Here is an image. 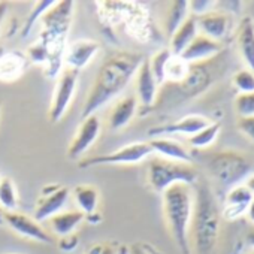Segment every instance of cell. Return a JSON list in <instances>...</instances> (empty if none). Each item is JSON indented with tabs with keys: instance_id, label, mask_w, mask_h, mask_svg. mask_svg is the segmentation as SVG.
I'll list each match as a JSON object with an SVG mask.
<instances>
[{
	"instance_id": "6da1fadb",
	"label": "cell",
	"mask_w": 254,
	"mask_h": 254,
	"mask_svg": "<svg viewBox=\"0 0 254 254\" xmlns=\"http://www.w3.org/2000/svg\"><path fill=\"white\" fill-rule=\"evenodd\" d=\"M145 57L135 51H115L103 59L81 111V118L96 114L135 78Z\"/></svg>"
},
{
	"instance_id": "7a4b0ae2",
	"label": "cell",
	"mask_w": 254,
	"mask_h": 254,
	"mask_svg": "<svg viewBox=\"0 0 254 254\" xmlns=\"http://www.w3.org/2000/svg\"><path fill=\"white\" fill-rule=\"evenodd\" d=\"M193 189L194 208L189 230L190 248L193 247L194 254H214L220 236L221 211L206 183L197 181Z\"/></svg>"
},
{
	"instance_id": "3957f363",
	"label": "cell",
	"mask_w": 254,
	"mask_h": 254,
	"mask_svg": "<svg viewBox=\"0 0 254 254\" xmlns=\"http://www.w3.org/2000/svg\"><path fill=\"white\" fill-rule=\"evenodd\" d=\"M163 215L168 229L183 254H190L189 230L194 208V189L189 184H174L162 193Z\"/></svg>"
},
{
	"instance_id": "277c9868",
	"label": "cell",
	"mask_w": 254,
	"mask_h": 254,
	"mask_svg": "<svg viewBox=\"0 0 254 254\" xmlns=\"http://www.w3.org/2000/svg\"><path fill=\"white\" fill-rule=\"evenodd\" d=\"M199 160L211 178L223 189H233L250 177L251 163L238 151L220 150V151H200Z\"/></svg>"
},
{
	"instance_id": "5b68a950",
	"label": "cell",
	"mask_w": 254,
	"mask_h": 254,
	"mask_svg": "<svg viewBox=\"0 0 254 254\" xmlns=\"http://www.w3.org/2000/svg\"><path fill=\"white\" fill-rule=\"evenodd\" d=\"M147 181L156 193L162 194L174 184L194 186L199 181V172L191 163L168 160L157 156L148 160Z\"/></svg>"
},
{
	"instance_id": "8992f818",
	"label": "cell",
	"mask_w": 254,
	"mask_h": 254,
	"mask_svg": "<svg viewBox=\"0 0 254 254\" xmlns=\"http://www.w3.org/2000/svg\"><path fill=\"white\" fill-rule=\"evenodd\" d=\"M151 154L153 151L148 141H141L117 148L115 151L108 154L82 159L78 163V166L81 169H88L93 166H108V165H138L142 160L148 159Z\"/></svg>"
},
{
	"instance_id": "52a82bcc",
	"label": "cell",
	"mask_w": 254,
	"mask_h": 254,
	"mask_svg": "<svg viewBox=\"0 0 254 254\" xmlns=\"http://www.w3.org/2000/svg\"><path fill=\"white\" fill-rule=\"evenodd\" d=\"M78 76H79V72L69 69V67H63L62 72L59 73L54 94L51 99L50 112H48L50 120L53 123H59L66 115V112L75 97V93H76Z\"/></svg>"
},
{
	"instance_id": "ba28073f",
	"label": "cell",
	"mask_w": 254,
	"mask_h": 254,
	"mask_svg": "<svg viewBox=\"0 0 254 254\" xmlns=\"http://www.w3.org/2000/svg\"><path fill=\"white\" fill-rule=\"evenodd\" d=\"M69 194H70V190L66 186H60V184L45 186L36 199L33 218L41 223L62 212L64 205L67 203Z\"/></svg>"
},
{
	"instance_id": "9c48e42d",
	"label": "cell",
	"mask_w": 254,
	"mask_h": 254,
	"mask_svg": "<svg viewBox=\"0 0 254 254\" xmlns=\"http://www.w3.org/2000/svg\"><path fill=\"white\" fill-rule=\"evenodd\" d=\"M102 132V121L97 114L88 115L81 120L78 130L67 147V157L70 160H79L88 148L96 142Z\"/></svg>"
},
{
	"instance_id": "30bf717a",
	"label": "cell",
	"mask_w": 254,
	"mask_h": 254,
	"mask_svg": "<svg viewBox=\"0 0 254 254\" xmlns=\"http://www.w3.org/2000/svg\"><path fill=\"white\" fill-rule=\"evenodd\" d=\"M2 223L6 224L11 230H14L15 233H18L23 238L36 241V242H42V244H51L53 238L51 235L44 229V226L36 221L33 217L26 215L23 212L18 211H3L2 212Z\"/></svg>"
},
{
	"instance_id": "8fae6325",
	"label": "cell",
	"mask_w": 254,
	"mask_h": 254,
	"mask_svg": "<svg viewBox=\"0 0 254 254\" xmlns=\"http://www.w3.org/2000/svg\"><path fill=\"white\" fill-rule=\"evenodd\" d=\"M136 99L139 102V106L142 111L148 112L154 106L157 93H159V84L150 69L148 59H144L141 66L136 70Z\"/></svg>"
},
{
	"instance_id": "7c38bea8",
	"label": "cell",
	"mask_w": 254,
	"mask_h": 254,
	"mask_svg": "<svg viewBox=\"0 0 254 254\" xmlns=\"http://www.w3.org/2000/svg\"><path fill=\"white\" fill-rule=\"evenodd\" d=\"M99 50L100 45L97 42L90 39H78L66 45L63 54V64L64 67L79 72L93 60V57L99 53Z\"/></svg>"
},
{
	"instance_id": "4fadbf2b",
	"label": "cell",
	"mask_w": 254,
	"mask_h": 254,
	"mask_svg": "<svg viewBox=\"0 0 254 254\" xmlns=\"http://www.w3.org/2000/svg\"><path fill=\"white\" fill-rule=\"evenodd\" d=\"M211 121L202 115H187L178 121H174L171 124H165V126H159V127H153V129L148 132L150 136L153 138H159V136H169V135H194L199 130L205 129L206 126H209Z\"/></svg>"
},
{
	"instance_id": "5bb4252c",
	"label": "cell",
	"mask_w": 254,
	"mask_h": 254,
	"mask_svg": "<svg viewBox=\"0 0 254 254\" xmlns=\"http://www.w3.org/2000/svg\"><path fill=\"white\" fill-rule=\"evenodd\" d=\"M223 50V45L218 41H214L202 33H199L191 44L183 51L181 57L186 63L191 64V63H199V62H206L209 59H214L215 56H218Z\"/></svg>"
},
{
	"instance_id": "9a60e30c",
	"label": "cell",
	"mask_w": 254,
	"mask_h": 254,
	"mask_svg": "<svg viewBox=\"0 0 254 254\" xmlns=\"http://www.w3.org/2000/svg\"><path fill=\"white\" fill-rule=\"evenodd\" d=\"M253 197H254L253 193L248 190V187L245 184L235 186L226 194V202H224V206L221 211V217L224 220L232 221V220H238L239 217L245 215L247 206Z\"/></svg>"
},
{
	"instance_id": "2e32d148",
	"label": "cell",
	"mask_w": 254,
	"mask_h": 254,
	"mask_svg": "<svg viewBox=\"0 0 254 254\" xmlns=\"http://www.w3.org/2000/svg\"><path fill=\"white\" fill-rule=\"evenodd\" d=\"M151 151L156 153L159 157L168 159V160H175V162H183V163H191L193 162V154L178 141L171 139L169 136H159V138H151L148 141Z\"/></svg>"
},
{
	"instance_id": "e0dca14e",
	"label": "cell",
	"mask_w": 254,
	"mask_h": 254,
	"mask_svg": "<svg viewBox=\"0 0 254 254\" xmlns=\"http://www.w3.org/2000/svg\"><path fill=\"white\" fill-rule=\"evenodd\" d=\"M139 111V102L136 96H126L120 99L109 112V127L111 130H120L129 124Z\"/></svg>"
},
{
	"instance_id": "ac0fdd59",
	"label": "cell",
	"mask_w": 254,
	"mask_h": 254,
	"mask_svg": "<svg viewBox=\"0 0 254 254\" xmlns=\"http://www.w3.org/2000/svg\"><path fill=\"white\" fill-rule=\"evenodd\" d=\"M199 33L218 41L223 39L229 30V17L218 11H209L200 17H196Z\"/></svg>"
},
{
	"instance_id": "d6986e66",
	"label": "cell",
	"mask_w": 254,
	"mask_h": 254,
	"mask_svg": "<svg viewBox=\"0 0 254 254\" xmlns=\"http://www.w3.org/2000/svg\"><path fill=\"white\" fill-rule=\"evenodd\" d=\"M73 197L79 211L85 215V220L97 223V206H99V190L90 184H79L73 189Z\"/></svg>"
},
{
	"instance_id": "ffe728a7",
	"label": "cell",
	"mask_w": 254,
	"mask_h": 254,
	"mask_svg": "<svg viewBox=\"0 0 254 254\" xmlns=\"http://www.w3.org/2000/svg\"><path fill=\"white\" fill-rule=\"evenodd\" d=\"M199 35V29H197V23H196V17L189 15L187 20L174 32V35L171 36V42H169V51L174 56H181L183 51L191 44V41Z\"/></svg>"
},
{
	"instance_id": "44dd1931",
	"label": "cell",
	"mask_w": 254,
	"mask_h": 254,
	"mask_svg": "<svg viewBox=\"0 0 254 254\" xmlns=\"http://www.w3.org/2000/svg\"><path fill=\"white\" fill-rule=\"evenodd\" d=\"M84 220L85 215L79 209H75V211H62L53 215L51 218H48L47 221L51 232L62 238L66 235H72Z\"/></svg>"
},
{
	"instance_id": "7402d4cb",
	"label": "cell",
	"mask_w": 254,
	"mask_h": 254,
	"mask_svg": "<svg viewBox=\"0 0 254 254\" xmlns=\"http://www.w3.org/2000/svg\"><path fill=\"white\" fill-rule=\"evenodd\" d=\"M238 48L242 56L247 69L254 73V24L250 18H245L238 29Z\"/></svg>"
},
{
	"instance_id": "603a6c76",
	"label": "cell",
	"mask_w": 254,
	"mask_h": 254,
	"mask_svg": "<svg viewBox=\"0 0 254 254\" xmlns=\"http://www.w3.org/2000/svg\"><path fill=\"white\" fill-rule=\"evenodd\" d=\"M26 70V59L18 53H6L0 57V81L12 82Z\"/></svg>"
},
{
	"instance_id": "cb8c5ba5",
	"label": "cell",
	"mask_w": 254,
	"mask_h": 254,
	"mask_svg": "<svg viewBox=\"0 0 254 254\" xmlns=\"http://www.w3.org/2000/svg\"><path fill=\"white\" fill-rule=\"evenodd\" d=\"M189 12V2L186 0H177V2L171 3L166 14V33L169 36H172L174 32L187 20Z\"/></svg>"
},
{
	"instance_id": "d4e9b609",
	"label": "cell",
	"mask_w": 254,
	"mask_h": 254,
	"mask_svg": "<svg viewBox=\"0 0 254 254\" xmlns=\"http://www.w3.org/2000/svg\"><path fill=\"white\" fill-rule=\"evenodd\" d=\"M18 208V191L12 178H0V209L12 212Z\"/></svg>"
},
{
	"instance_id": "484cf974",
	"label": "cell",
	"mask_w": 254,
	"mask_h": 254,
	"mask_svg": "<svg viewBox=\"0 0 254 254\" xmlns=\"http://www.w3.org/2000/svg\"><path fill=\"white\" fill-rule=\"evenodd\" d=\"M218 133H220V124L211 123L209 126L205 127V129L199 130L197 133H194L189 138V145L191 148H194L196 151H202V150L208 148L211 144H214Z\"/></svg>"
},
{
	"instance_id": "4316f807",
	"label": "cell",
	"mask_w": 254,
	"mask_h": 254,
	"mask_svg": "<svg viewBox=\"0 0 254 254\" xmlns=\"http://www.w3.org/2000/svg\"><path fill=\"white\" fill-rule=\"evenodd\" d=\"M56 3V0H41V2H36L24 23V27L21 30V36L23 38H27L32 32V29L35 27V24L42 20V17L48 12V9Z\"/></svg>"
},
{
	"instance_id": "83f0119b",
	"label": "cell",
	"mask_w": 254,
	"mask_h": 254,
	"mask_svg": "<svg viewBox=\"0 0 254 254\" xmlns=\"http://www.w3.org/2000/svg\"><path fill=\"white\" fill-rule=\"evenodd\" d=\"M174 54L169 51V48H163L160 51H157L151 59H148V63H150V69L159 84L163 85L165 84V70H166V64L169 62V59L172 57Z\"/></svg>"
},
{
	"instance_id": "f1b7e54d",
	"label": "cell",
	"mask_w": 254,
	"mask_h": 254,
	"mask_svg": "<svg viewBox=\"0 0 254 254\" xmlns=\"http://www.w3.org/2000/svg\"><path fill=\"white\" fill-rule=\"evenodd\" d=\"M189 70V63H186L181 57L178 56H172L166 64V70H165V82L169 84H177L180 82Z\"/></svg>"
},
{
	"instance_id": "f546056e",
	"label": "cell",
	"mask_w": 254,
	"mask_h": 254,
	"mask_svg": "<svg viewBox=\"0 0 254 254\" xmlns=\"http://www.w3.org/2000/svg\"><path fill=\"white\" fill-rule=\"evenodd\" d=\"M235 111L239 115V118L254 115V91L239 93L235 99Z\"/></svg>"
},
{
	"instance_id": "4dcf8cb0",
	"label": "cell",
	"mask_w": 254,
	"mask_h": 254,
	"mask_svg": "<svg viewBox=\"0 0 254 254\" xmlns=\"http://www.w3.org/2000/svg\"><path fill=\"white\" fill-rule=\"evenodd\" d=\"M233 84L241 93L254 91V73L250 69H242L233 76Z\"/></svg>"
},
{
	"instance_id": "1f68e13d",
	"label": "cell",
	"mask_w": 254,
	"mask_h": 254,
	"mask_svg": "<svg viewBox=\"0 0 254 254\" xmlns=\"http://www.w3.org/2000/svg\"><path fill=\"white\" fill-rule=\"evenodd\" d=\"M27 56L32 62L35 63H47L48 62V50L45 45H42L41 42H36L35 45H32L27 51Z\"/></svg>"
},
{
	"instance_id": "d6a6232c",
	"label": "cell",
	"mask_w": 254,
	"mask_h": 254,
	"mask_svg": "<svg viewBox=\"0 0 254 254\" xmlns=\"http://www.w3.org/2000/svg\"><path fill=\"white\" fill-rule=\"evenodd\" d=\"M212 6L214 2H209V0H193V2H189V11L193 17H200L212 11Z\"/></svg>"
},
{
	"instance_id": "836d02e7",
	"label": "cell",
	"mask_w": 254,
	"mask_h": 254,
	"mask_svg": "<svg viewBox=\"0 0 254 254\" xmlns=\"http://www.w3.org/2000/svg\"><path fill=\"white\" fill-rule=\"evenodd\" d=\"M236 124H238V129L254 142V115L241 117V118H238Z\"/></svg>"
},
{
	"instance_id": "e575fe53",
	"label": "cell",
	"mask_w": 254,
	"mask_h": 254,
	"mask_svg": "<svg viewBox=\"0 0 254 254\" xmlns=\"http://www.w3.org/2000/svg\"><path fill=\"white\" fill-rule=\"evenodd\" d=\"M87 254H118V247L114 242H97L90 247Z\"/></svg>"
},
{
	"instance_id": "d590c367",
	"label": "cell",
	"mask_w": 254,
	"mask_h": 254,
	"mask_svg": "<svg viewBox=\"0 0 254 254\" xmlns=\"http://www.w3.org/2000/svg\"><path fill=\"white\" fill-rule=\"evenodd\" d=\"M76 245H78V236L75 235V233H72V235H66V236H62V239H60V244H59V247H60V250H63V251H73L75 248H76Z\"/></svg>"
},
{
	"instance_id": "8d00e7d4",
	"label": "cell",
	"mask_w": 254,
	"mask_h": 254,
	"mask_svg": "<svg viewBox=\"0 0 254 254\" xmlns=\"http://www.w3.org/2000/svg\"><path fill=\"white\" fill-rule=\"evenodd\" d=\"M130 254H153L148 248V245L144 244H135L130 248Z\"/></svg>"
},
{
	"instance_id": "74e56055",
	"label": "cell",
	"mask_w": 254,
	"mask_h": 254,
	"mask_svg": "<svg viewBox=\"0 0 254 254\" xmlns=\"http://www.w3.org/2000/svg\"><path fill=\"white\" fill-rule=\"evenodd\" d=\"M245 217H247V220H248L250 223H253V226H254V197L250 200V203H248V206H247Z\"/></svg>"
},
{
	"instance_id": "f35d334b",
	"label": "cell",
	"mask_w": 254,
	"mask_h": 254,
	"mask_svg": "<svg viewBox=\"0 0 254 254\" xmlns=\"http://www.w3.org/2000/svg\"><path fill=\"white\" fill-rule=\"evenodd\" d=\"M8 9H9L8 2H0V29H2V24H3V21L6 18Z\"/></svg>"
},
{
	"instance_id": "ab89813d",
	"label": "cell",
	"mask_w": 254,
	"mask_h": 254,
	"mask_svg": "<svg viewBox=\"0 0 254 254\" xmlns=\"http://www.w3.org/2000/svg\"><path fill=\"white\" fill-rule=\"evenodd\" d=\"M245 186L248 187V190H250V191L253 193V196H254V174H253V175H250V177L247 178Z\"/></svg>"
},
{
	"instance_id": "60d3db41",
	"label": "cell",
	"mask_w": 254,
	"mask_h": 254,
	"mask_svg": "<svg viewBox=\"0 0 254 254\" xmlns=\"http://www.w3.org/2000/svg\"><path fill=\"white\" fill-rule=\"evenodd\" d=\"M245 239H247V244H250L251 247H254V226L248 230V233H247Z\"/></svg>"
},
{
	"instance_id": "b9f144b4",
	"label": "cell",
	"mask_w": 254,
	"mask_h": 254,
	"mask_svg": "<svg viewBox=\"0 0 254 254\" xmlns=\"http://www.w3.org/2000/svg\"><path fill=\"white\" fill-rule=\"evenodd\" d=\"M0 114H2V100H0Z\"/></svg>"
},
{
	"instance_id": "7bdbcfd3",
	"label": "cell",
	"mask_w": 254,
	"mask_h": 254,
	"mask_svg": "<svg viewBox=\"0 0 254 254\" xmlns=\"http://www.w3.org/2000/svg\"><path fill=\"white\" fill-rule=\"evenodd\" d=\"M5 254H17V253H5Z\"/></svg>"
},
{
	"instance_id": "ee69618b",
	"label": "cell",
	"mask_w": 254,
	"mask_h": 254,
	"mask_svg": "<svg viewBox=\"0 0 254 254\" xmlns=\"http://www.w3.org/2000/svg\"><path fill=\"white\" fill-rule=\"evenodd\" d=\"M251 254H254V253H251Z\"/></svg>"
},
{
	"instance_id": "f6af8a7d",
	"label": "cell",
	"mask_w": 254,
	"mask_h": 254,
	"mask_svg": "<svg viewBox=\"0 0 254 254\" xmlns=\"http://www.w3.org/2000/svg\"><path fill=\"white\" fill-rule=\"evenodd\" d=\"M0 178H2V177H0Z\"/></svg>"
}]
</instances>
